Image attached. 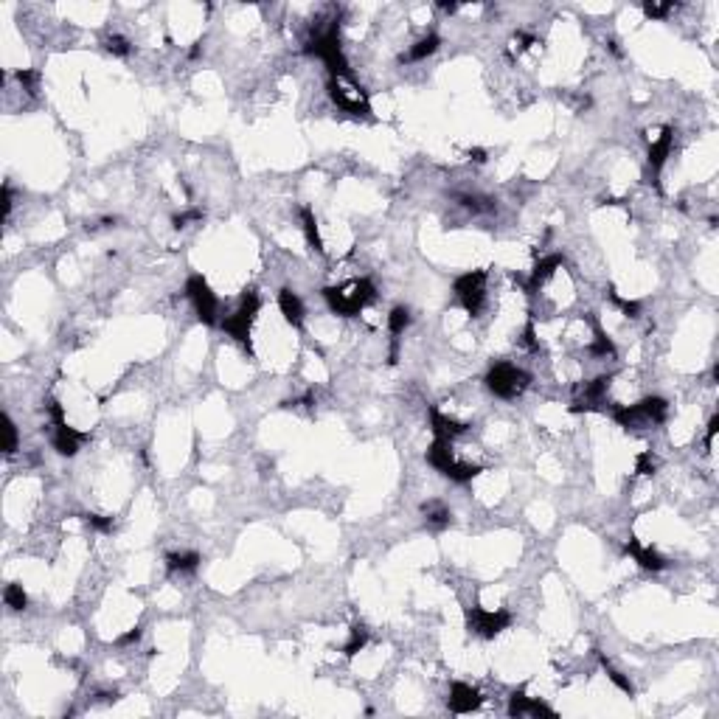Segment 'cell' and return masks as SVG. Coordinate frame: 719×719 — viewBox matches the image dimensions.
I'll return each instance as SVG.
<instances>
[{"label": "cell", "mask_w": 719, "mask_h": 719, "mask_svg": "<svg viewBox=\"0 0 719 719\" xmlns=\"http://www.w3.org/2000/svg\"><path fill=\"white\" fill-rule=\"evenodd\" d=\"M323 298L332 306V312H337V315H357L360 309H366L377 298V290H374V284L369 278H357L348 287H329V290H323Z\"/></svg>", "instance_id": "obj_1"}, {"label": "cell", "mask_w": 719, "mask_h": 719, "mask_svg": "<svg viewBox=\"0 0 719 719\" xmlns=\"http://www.w3.org/2000/svg\"><path fill=\"white\" fill-rule=\"evenodd\" d=\"M666 413H669V405L666 399L660 397H649L638 405H627V408H618L615 411V422L627 430H641V427H652V425H663L666 422Z\"/></svg>", "instance_id": "obj_2"}, {"label": "cell", "mask_w": 719, "mask_h": 719, "mask_svg": "<svg viewBox=\"0 0 719 719\" xmlns=\"http://www.w3.org/2000/svg\"><path fill=\"white\" fill-rule=\"evenodd\" d=\"M427 461H430V467H436L441 475H447V478L455 480V483H469V480L480 472L475 464H461V461H455V455H453V441H444V439H436V441L430 444Z\"/></svg>", "instance_id": "obj_3"}, {"label": "cell", "mask_w": 719, "mask_h": 719, "mask_svg": "<svg viewBox=\"0 0 719 719\" xmlns=\"http://www.w3.org/2000/svg\"><path fill=\"white\" fill-rule=\"evenodd\" d=\"M528 374L522 371V369H517V366H511V363H497L489 374H486V388L494 394V397H500V399H514V397H520L525 388H528Z\"/></svg>", "instance_id": "obj_4"}, {"label": "cell", "mask_w": 719, "mask_h": 719, "mask_svg": "<svg viewBox=\"0 0 719 719\" xmlns=\"http://www.w3.org/2000/svg\"><path fill=\"white\" fill-rule=\"evenodd\" d=\"M256 312H259V295L250 290V292H245V295H242V301H239L236 312H234V315H228V318L222 320V329H225L234 340H239V343L250 346V326H253Z\"/></svg>", "instance_id": "obj_5"}, {"label": "cell", "mask_w": 719, "mask_h": 719, "mask_svg": "<svg viewBox=\"0 0 719 719\" xmlns=\"http://www.w3.org/2000/svg\"><path fill=\"white\" fill-rule=\"evenodd\" d=\"M186 295H189V301H192L197 318H200L203 323L214 326V323H217V312H220V301H217V295L211 292L208 281H206L203 276H192L189 284H186Z\"/></svg>", "instance_id": "obj_6"}, {"label": "cell", "mask_w": 719, "mask_h": 719, "mask_svg": "<svg viewBox=\"0 0 719 719\" xmlns=\"http://www.w3.org/2000/svg\"><path fill=\"white\" fill-rule=\"evenodd\" d=\"M508 624H511V615L506 610H483V607L467 610V627L480 638H494L503 629H508Z\"/></svg>", "instance_id": "obj_7"}, {"label": "cell", "mask_w": 719, "mask_h": 719, "mask_svg": "<svg viewBox=\"0 0 719 719\" xmlns=\"http://www.w3.org/2000/svg\"><path fill=\"white\" fill-rule=\"evenodd\" d=\"M455 295L461 301V306L469 315H478L483 301H486V273L483 270H472L467 276H461L455 281Z\"/></svg>", "instance_id": "obj_8"}, {"label": "cell", "mask_w": 719, "mask_h": 719, "mask_svg": "<svg viewBox=\"0 0 719 719\" xmlns=\"http://www.w3.org/2000/svg\"><path fill=\"white\" fill-rule=\"evenodd\" d=\"M329 96H332V101H334L343 113H351V115H363V113H369L366 96L360 93V87H348V85H346V76H332Z\"/></svg>", "instance_id": "obj_9"}, {"label": "cell", "mask_w": 719, "mask_h": 719, "mask_svg": "<svg viewBox=\"0 0 719 719\" xmlns=\"http://www.w3.org/2000/svg\"><path fill=\"white\" fill-rule=\"evenodd\" d=\"M508 713L511 716H539V713L554 716V708H548L543 699L528 697L525 691H514L511 699H508Z\"/></svg>", "instance_id": "obj_10"}, {"label": "cell", "mask_w": 719, "mask_h": 719, "mask_svg": "<svg viewBox=\"0 0 719 719\" xmlns=\"http://www.w3.org/2000/svg\"><path fill=\"white\" fill-rule=\"evenodd\" d=\"M480 705V694L467 685V683H455L450 688V711L453 713H472Z\"/></svg>", "instance_id": "obj_11"}, {"label": "cell", "mask_w": 719, "mask_h": 719, "mask_svg": "<svg viewBox=\"0 0 719 719\" xmlns=\"http://www.w3.org/2000/svg\"><path fill=\"white\" fill-rule=\"evenodd\" d=\"M624 551H627L641 568H646V571H663V568H666V560H663L652 546H641L638 539H629Z\"/></svg>", "instance_id": "obj_12"}, {"label": "cell", "mask_w": 719, "mask_h": 719, "mask_svg": "<svg viewBox=\"0 0 719 719\" xmlns=\"http://www.w3.org/2000/svg\"><path fill=\"white\" fill-rule=\"evenodd\" d=\"M57 430H54V450L59 453V455H76L79 453V444H82V439H85V433H79V430H73V427H68V422H62V425H54Z\"/></svg>", "instance_id": "obj_13"}, {"label": "cell", "mask_w": 719, "mask_h": 719, "mask_svg": "<svg viewBox=\"0 0 719 719\" xmlns=\"http://www.w3.org/2000/svg\"><path fill=\"white\" fill-rule=\"evenodd\" d=\"M430 425H433L430 430L436 433V439H444V441H453V439H458L469 430V425H464L458 419H450V416H441L439 411L430 413Z\"/></svg>", "instance_id": "obj_14"}, {"label": "cell", "mask_w": 719, "mask_h": 719, "mask_svg": "<svg viewBox=\"0 0 719 719\" xmlns=\"http://www.w3.org/2000/svg\"><path fill=\"white\" fill-rule=\"evenodd\" d=\"M278 306H281V315H284V320L290 323V326H301L304 323V301L292 292V290H281L278 292Z\"/></svg>", "instance_id": "obj_15"}, {"label": "cell", "mask_w": 719, "mask_h": 719, "mask_svg": "<svg viewBox=\"0 0 719 719\" xmlns=\"http://www.w3.org/2000/svg\"><path fill=\"white\" fill-rule=\"evenodd\" d=\"M671 141H674L671 129H663V132L652 141V146H649V166H652L655 171L663 169V163H666V157H669V152H671Z\"/></svg>", "instance_id": "obj_16"}, {"label": "cell", "mask_w": 719, "mask_h": 719, "mask_svg": "<svg viewBox=\"0 0 719 719\" xmlns=\"http://www.w3.org/2000/svg\"><path fill=\"white\" fill-rule=\"evenodd\" d=\"M197 565H200V554H194V551H177V554L166 557L169 574H192V571H197Z\"/></svg>", "instance_id": "obj_17"}, {"label": "cell", "mask_w": 719, "mask_h": 719, "mask_svg": "<svg viewBox=\"0 0 719 719\" xmlns=\"http://www.w3.org/2000/svg\"><path fill=\"white\" fill-rule=\"evenodd\" d=\"M560 264H562V256H548V259H543V262H539V264L534 267V273H531V278H528V290L534 292V290H536L539 284H543V281H548Z\"/></svg>", "instance_id": "obj_18"}, {"label": "cell", "mask_w": 719, "mask_h": 719, "mask_svg": "<svg viewBox=\"0 0 719 719\" xmlns=\"http://www.w3.org/2000/svg\"><path fill=\"white\" fill-rule=\"evenodd\" d=\"M439 45H441L439 34H427V37H422V40L408 51V62H422V59L433 57V54L439 51Z\"/></svg>", "instance_id": "obj_19"}, {"label": "cell", "mask_w": 719, "mask_h": 719, "mask_svg": "<svg viewBox=\"0 0 719 719\" xmlns=\"http://www.w3.org/2000/svg\"><path fill=\"white\" fill-rule=\"evenodd\" d=\"M301 222H304V234H306V242L312 250H323V242H320V234H318V222H315V214L309 208H301Z\"/></svg>", "instance_id": "obj_20"}, {"label": "cell", "mask_w": 719, "mask_h": 719, "mask_svg": "<svg viewBox=\"0 0 719 719\" xmlns=\"http://www.w3.org/2000/svg\"><path fill=\"white\" fill-rule=\"evenodd\" d=\"M593 357H599V360H613L615 357V346H613V340L604 334V332H599L596 329V337H593V343H590V348H588Z\"/></svg>", "instance_id": "obj_21"}, {"label": "cell", "mask_w": 719, "mask_h": 719, "mask_svg": "<svg viewBox=\"0 0 719 719\" xmlns=\"http://www.w3.org/2000/svg\"><path fill=\"white\" fill-rule=\"evenodd\" d=\"M366 643H369V629L357 624V627L351 629V638H348V643L343 646V655H346V657H354L357 652H363V649H366Z\"/></svg>", "instance_id": "obj_22"}, {"label": "cell", "mask_w": 719, "mask_h": 719, "mask_svg": "<svg viewBox=\"0 0 719 719\" xmlns=\"http://www.w3.org/2000/svg\"><path fill=\"white\" fill-rule=\"evenodd\" d=\"M408 323H411V309L408 306H397L391 315H388V332L397 337V334H402L405 329H408Z\"/></svg>", "instance_id": "obj_23"}, {"label": "cell", "mask_w": 719, "mask_h": 719, "mask_svg": "<svg viewBox=\"0 0 719 719\" xmlns=\"http://www.w3.org/2000/svg\"><path fill=\"white\" fill-rule=\"evenodd\" d=\"M425 514H427V520H430L433 525H439V528L450 522V508H447L444 503H439V500L425 503Z\"/></svg>", "instance_id": "obj_24"}, {"label": "cell", "mask_w": 719, "mask_h": 719, "mask_svg": "<svg viewBox=\"0 0 719 719\" xmlns=\"http://www.w3.org/2000/svg\"><path fill=\"white\" fill-rule=\"evenodd\" d=\"M3 599H6V604H9L12 610H26V604H29V596H26L23 585H6Z\"/></svg>", "instance_id": "obj_25"}, {"label": "cell", "mask_w": 719, "mask_h": 719, "mask_svg": "<svg viewBox=\"0 0 719 719\" xmlns=\"http://www.w3.org/2000/svg\"><path fill=\"white\" fill-rule=\"evenodd\" d=\"M17 450V427L9 416H3V453L12 455Z\"/></svg>", "instance_id": "obj_26"}, {"label": "cell", "mask_w": 719, "mask_h": 719, "mask_svg": "<svg viewBox=\"0 0 719 719\" xmlns=\"http://www.w3.org/2000/svg\"><path fill=\"white\" fill-rule=\"evenodd\" d=\"M104 48L110 51V54H115V57H127L132 48H129V40L127 37H118V34H113V37H107L104 40Z\"/></svg>", "instance_id": "obj_27"}, {"label": "cell", "mask_w": 719, "mask_h": 719, "mask_svg": "<svg viewBox=\"0 0 719 719\" xmlns=\"http://www.w3.org/2000/svg\"><path fill=\"white\" fill-rule=\"evenodd\" d=\"M601 666H604L607 677H610V680H613V683H615V685H618V688H621L624 694H632V683H629V680H627V677H624L621 671H615V669H613V666H610V663H607L604 657H601Z\"/></svg>", "instance_id": "obj_28"}, {"label": "cell", "mask_w": 719, "mask_h": 719, "mask_svg": "<svg viewBox=\"0 0 719 719\" xmlns=\"http://www.w3.org/2000/svg\"><path fill=\"white\" fill-rule=\"evenodd\" d=\"M657 469V458L652 455V453H641L638 458H635V472H641V475H652Z\"/></svg>", "instance_id": "obj_29"}, {"label": "cell", "mask_w": 719, "mask_h": 719, "mask_svg": "<svg viewBox=\"0 0 719 719\" xmlns=\"http://www.w3.org/2000/svg\"><path fill=\"white\" fill-rule=\"evenodd\" d=\"M17 82L23 85V90H29V93H37L40 71H17Z\"/></svg>", "instance_id": "obj_30"}, {"label": "cell", "mask_w": 719, "mask_h": 719, "mask_svg": "<svg viewBox=\"0 0 719 719\" xmlns=\"http://www.w3.org/2000/svg\"><path fill=\"white\" fill-rule=\"evenodd\" d=\"M85 522H87L90 528H96V531H113V528H115V520H113V517H99V514H87Z\"/></svg>", "instance_id": "obj_31"}, {"label": "cell", "mask_w": 719, "mask_h": 719, "mask_svg": "<svg viewBox=\"0 0 719 719\" xmlns=\"http://www.w3.org/2000/svg\"><path fill=\"white\" fill-rule=\"evenodd\" d=\"M671 9H674L671 3H663V6H660V3H646V6H643V12H646L649 17H657V20H660V17H666Z\"/></svg>", "instance_id": "obj_32"}, {"label": "cell", "mask_w": 719, "mask_h": 719, "mask_svg": "<svg viewBox=\"0 0 719 719\" xmlns=\"http://www.w3.org/2000/svg\"><path fill=\"white\" fill-rule=\"evenodd\" d=\"M192 220H203V211H189V214H177L171 222H174V228H186V222H192Z\"/></svg>", "instance_id": "obj_33"}, {"label": "cell", "mask_w": 719, "mask_h": 719, "mask_svg": "<svg viewBox=\"0 0 719 719\" xmlns=\"http://www.w3.org/2000/svg\"><path fill=\"white\" fill-rule=\"evenodd\" d=\"M141 641V627H135V629H129V632H124L121 638H118V643L121 646H127V643H138Z\"/></svg>", "instance_id": "obj_34"}, {"label": "cell", "mask_w": 719, "mask_h": 719, "mask_svg": "<svg viewBox=\"0 0 719 719\" xmlns=\"http://www.w3.org/2000/svg\"><path fill=\"white\" fill-rule=\"evenodd\" d=\"M9 214H12V189L3 186V217H9Z\"/></svg>", "instance_id": "obj_35"}]
</instances>
